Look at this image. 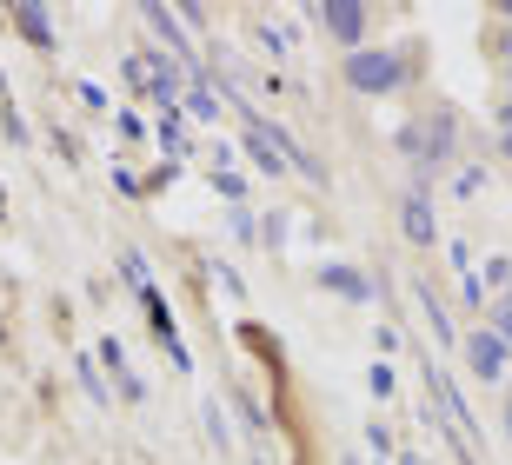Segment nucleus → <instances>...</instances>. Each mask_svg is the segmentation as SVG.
<instances>
[{
	"label": "nucleus",
	"instance_id": "15",
	"mask_svg": "<svg viewBox=\"0 0 512 465\" xmlns=\"http://www.w3.org/2000/svg\"><path fill=\"white\" fill-rule=\"evenodd\" d=\"M80 386L94 392V406H107V386H100V372H94V359H80Z\"/></svg>",
	"mask_w": 512,
	"mask_h": 465
},
{
	"label": "nucleus",
	"instance_id": "12",
	"mask_svg": "<svg viewBox=\"0 0 512 465\" xmlns=\"http://www.w3.org/2000/svg\"><path fill=\"white\" fill-rule=\"evenodd\" d=\"M486 326L512 346V299H486Z\"/></svg>",
	"mask_w": 512,
	"mask_h": 465
},
{
	"label": "nucleus",
	"instance_id": "26",
	"mask_svg": "<svg viewBox=\"0 0 512 465\" xmlns=\"http://www.w3.org/2000/svg\"><path fill=\"white\" fill-rule=\"evenodd\" d=\"M506 299H512V279H506Z\"/></svg>",
	"mask_w": 512,
	"mask_h": 465
},
{
	"label": "nucleus",
	"instance_id": "21",
	"mask_svg": "<svg viewBox=\"0 0 512 465\" xmlns=\"http://www.w3.org/2000/svg\"><path fill=\"white\" fill-rule=\"evenodd\" d=\"M499 160H512V127H499Z\"/></svg>",
	"mask_w": 512,
	"mask_h": 465
},
{
	"label": "nucleus",
	"instance_id": "16",
	"mask_svg": "<svg viewBox=\"0 0 512 465\" xmlns=\"http://www.w3.org/2000/svg\"><path fill=\"white\" fill-rule=\"evenodd\" d=\"M366 446H373V459H393V432H386V426H366Z\"/></svg>",
	"mask_w": 512,
	"mask_h": 465
},
{
	"label": "nucleus",
	"instance_id": "4",
	"mask_svg": "<svg viewBox=\"0 0 512 465\" xmlns=\"http://www.w3.org/2000/svg\"><path fill=\"white\" fill-rule=\"evenodd\" d=\"M313 27H320L340 54H360L366 34H373V14H366L360 0H320V7H313Z\"/></svg>",
	"mask_w": 512,
	"mask_h": 465
},
{
	"label": "nucleus",
	"instance_id": "13",
	"mask_svg": "<svg viewBox=\"0 0 512 465\" xmlns=\"http://www.w3.org/2000/svg\"><path fill=\"white\" fill-rule=\"evenodd\" d=\"M120 273H127V286H140V293L153 286V273H147V253H120Z\"/></svg>",
	"mask_w": 512,
	"mask_h": 465
},
{
	"label": "nucleus",
	"instance_id": "25",
	"mask_svg": "<svg viewBox=\"0 0 512 465\" xmlns=\"http://www.w3.org/2000/svg\"><path fill=\"white\" fill-rule=\"evenodd\" d=\"M499 14H506V20H512V0H499Z\"/></svg>",
	"mask_w": 512,
	"mask_h": 465
},
{
	"label": "nucleus",
	"instance_id": "24",
	"mask_svg": "<svg viewBox=\"0 0 512 465\" xmlns=\"http://www.w3.org/2000/svg\"><path fill=\"white\" fill-rule=\"evenodd\" d=\"M506 439H512V399H506Z\"/></svg>",
	"mask_w": 512,
	"mask_h": 465
},
{
	"label": "nucleus",
	"instance_id": "10",
	"mask_svg": "<svg viewBox=\"0 0 512 465\" xmlns=\"http://www.w3.org/2000/svg\"><path fill=\"white\" fill-rule=\"evenodd\" d=\"M180 107H187L193 120H220V93H213V80H207V74H193V80H187V100H180Z\"/></svg>",
	"mask_w": 512,
	"mask_h": 465
},
{
	"label": "nucleus",
	"instance_id": "20",
	"mask_svg": "<svg viewBox=\"0 0 512 465\" xmlns=\"http://www.w3.org/2000/svg\"><path fill=\"white\" fill-rule=\"evenodd\" d=\"M453 186H459V193H479V186H486V173H479V167H459Z\"/></svg>",
	"mask_w": 512,
	"mask_h": 465
},
{
	"label": "nucleus",
	"instance_id": "7",
	"mask_svg": "<svg viewBox=\"0 0 512 465\" xmlns=\"http://www.w3.org/2000/svg\"><path fill=\"white\" fill-rule=\"evenodd\" d=\"M140 20H147L153 34L167 40V54L180 60V67H193V40H187V27H180V14H173V7H160V0H140Z\"/></svg>",
	"mask_w": 512,
	"mask_h": 465
},
{
	"label": "nucleus",
	"instance_id": "11",
	"mask_svg": "<svg viewBox=\"0 0 512 465\" xmlns=\"http://www.w3.org/2000/svg\"><path fill=\"white\" fill-rule=\"evenodd\" d=\"M419 313H426V326H433L439 339H453V319H446V306H439L433 286H419Z\"/></svg>",
	"mask_w": 512,
	"mask_h": 465
},
{
	"label": "nucleus",
	"instance_id": "27",
	"mask_svg": "<svg viewBox=\"0 0 512 465\" xmlns=\"http://www.w3.org/2000/svg\"><path fill=\"white\" fill-rule=\"evenodd\" d=\"M506 399H512V386H506Z\"/></svg>",
	"mask_w": 512,
	"mask_h": 465
},
{
	"label": "nucleus",
	"instance_id": "2",
	"mask_svg": "<svg viewBox=\"0 0 512 465\" xmlns=\"http://www.w3.org/2000/svg\"><path fill=\"white\" fill-rule=\"evenodd\" d=\"M340 74L353 93H366V100H386V93H399L406 80H413V60H406V47H360V54L340 60Z\"/></svg>",
	"mask_w": 512,
	"mask_h": 465
},
{
	"label": "nucleus",
	"instance_id": "23",
	"mask_svg": "<svg viewBox=\"0 0 512 465\" xmlns=\"http://www.w3.org/2000/svg\"><path fill=\"white\" fill-rule=\"evenodd\" d=\"M499 127H512V100H499Z\"/></svg>",
	"mask_w": 512,
	"mask_h": 465
},
{
	"label": "nucleus",
	"instance_id": "1",
	"mask_svg": "<svg viewBox=\"0 0 512 465\" xmlns=\"http://www.w3.org/2000/svg\"><path fill=\"white\" fill-rule=\"evenodd\" d=\"M399 153H406V167H413V186L433 193V173L453 167V153H459V120L446 107H433L426 120H413V127L399 133Z\"/></svg>",
	"mask_w": 512,
	"mask_h": 465
},
{
	"label": "nucleus",
	"instance_id": "17",
	"mask_svg": "<svg viewBox=\"0 0 512 465\" xmlns=\"http://www.w3.org/2000/svg\"><path fill=\"white\" fill-rule=\"evenodd\" d=\"M366 386H373V399H386V392H393V366H373V372H366Z\"/></svg>",
	"mask_w": 512,
	"mask_h": 465
},
{
	"label": "nucleus",
	"instance_id": "22",
	"mask_svg": "<svg viewBox=\"0 0 512 465\" xmlns=\"http://www.w3.org/2000/svg\"><path fill=\"white\" fill-rule=\"evenodd\" d=\"M393 465H426V459H419V452H393Z\"/></svg>",
	"mask_w": 512,
	"mask_h": 465
},
{
	"label": "nucleus",
	"instance_id": "5",
	"mask_svg": "<svg viewBox=\"0 0 512 465\" xmlns=\"http://www.w3.org/2000/svg\"><path fill=\"white\" fill-rule=\"evenodd\" d=\"M459 353H466V372H473L479 386H499V379H506V359H512V346L493 333V326H473V333L459 339Z\"/></svg>",
	"mask_w": 512,
	"mask_h": 465
},
{
	"label": "nucleus",
	"instance_id": "9",
	"mask_svg": "<svg viewBox=\"0 0 512 465\" xmlns=\"http://www.w3.org/2000/svg\"><path fill=\"white\" fill-rule=\"evenodd\" d=\"M7 20H14V34L27 40V47H40V54L54 47V14H47V7H34V0H20V7H7Z\"/></svg>",
	"mask_w": 512,
	"mask_h": 465
},
{
	"label": "nucleus",
	"instance_id": "18",
	"mask_svg": "<svg viewBox=\"0 0 512 465\" xmlns=\"http://www.w3.org/2000/svg\"><path fill=\"white\" fill-rule=\"evenodd\" d=\"M240 419H247L253 432H266V419H260V399H253V392H240Z\"/></svg>",
	"mask_w": 512,
	"mask_h": 465
},
{
	"label": "nucleus",
	"instance_id": "3",
	"mask_svg": "<svg viewBox=\"0 0 512 465\" xmlns=\"http://www.w3.org/2000/svg\"><path fill=\"white\" fill-rule=\"evenodd\" d=\"M127 80L140 87V100H153L160 113H173L180 100H187V74H180V60H173L167 47H140V54H127Z\"/></svg>",
	"mask_w": 512,
	"mask_h": 465
},
{
	"label": "nucleus",
	"instance_id": "8",
	"mask_svg": "<svg viewBox=\"0 0 512 465\" xmlns=\"http://www.w3.org/2000/svg\"><path fill=\"white\" fill-rule=\"evenodd\" d=\"M320 293L353 299V306H373V279H366L360 266H346V260H326V266H320Z\"/></svg>",
	"mask_w": 512,
	"mask_h": 465
},
{
	"label": "nucleus",
	"instance_id": "19",
	"mask_svg": "<svg viewBox=\"0 0 512 465\" xmlns=\"http://www.w3.org/2000/svg\"><path fill=\"white\" fill-rule=\"evenodd\" d=\"M512 279V260H486V279H479V286H506Z\"/></svg>",
	"mask_w": 512,
	"mask_h": 465
},
{
	"label": "nucleus",
	"instance_id": "6",
	"mask_svg": "<svg viewBox=\"0 0 512 465\" xmlns=\"http://www.w3.org/2000/svg\"><path fill=\"white\" fill-rule=\"evenodd\" d=\"M399 233H406L419 253L439 246V220H433V193H426V186H406V200H399Z\"/></svg>",
	"mask_w": 512,
	"mask_h": 465
},
{
	"label": "nucleus",
	"instance_id": "14",
	"mask_svg": "<svg viewBox=\"0 0 512 465\" xmlns=\"http://www.w3.org/2000/svg\"><path fill=\"white\" fill-rule=\"evenodd\" d=\"M200 419H207V439H213V446H227V412L207 399V406H200Z\"/></svg>",
	"mask_w": 512,
	"mask_h": 465
}]
</instances>
